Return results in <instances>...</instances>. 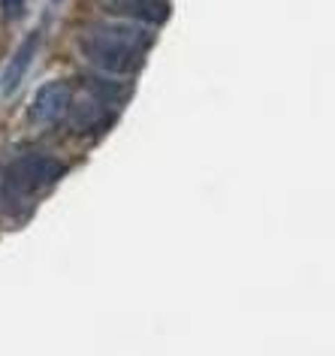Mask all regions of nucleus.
Instances as JSON below:
<instances>
[{
	"label": "nucleus",
	"instance_id": "1",
	"mask_svg": "<svg viewBox=\"0 0 335 356\" xmlns=\"http://www.w3.org/2000/svg\"><path fill=\"white\" fill-rule=\"evenodd\" d=\"M67 172V166L58 157L49 154H22L19 160H13L6 166L3 175V191L13 197H31L49 184H55L60 175Z\"/></svg>",
	"mask_w": 335,
	"mask_h": 356
},
{
	"label": "nucleus",
	"instance_id": "2",
	"mask_svg": "<svg viewBox=\"0 0 335 356\" xmlns=\"http://www.w3.org/2000/svg\"><path fill=\"white\" fill-rule=\"evenodd\" d=\"M79 51L88 64H94L100 73L109 76H130L142 67V51L124 46L118 40H109L97 31H88L79 37Z\"/></svg>",
	"mask_w": 335,
	"mask_h": 356
},
{
	"label": "nucleus",
	"instance_id": "3",
	"mask_svg": "<svg viewBox=\"0 0 335 356\" xmlns=\"http://www.w3.org/2000/svg\"><path fill=\"white\" fill-rule=\"evenodd\" d=\"M70 103H73V88L67 82H46L33 94V103L28 109V118L33 124H55L58 118H64Z\"/></svg>",
	"mask_w": 335,
	"mask_h": 356
},
{
	"label": "nucleus",
	"instance_id": "4",
	"mask_svg": "<svg viewBox=\"0 0 335 356\" xmlns=\"http://www.w3.org/2000/svg\"><path fill=\"white\" fill-rule=\"evenodd\" d=\"M115 121V115L106 109V103L85 97L79 103H70L67 109V127L73 136H94V133L109 130V124Z\"/></svg>",
	"mask_w": 335,
	"mask_h": 356
},
{
	"label": "nucleus",
	"instance_id": "5",
	"mask_svg": "<svg viewBox=\"0 0 335 356\" xmlns=\"http://www.w3.org/2000/svg\"><path fill=\"white\" fill-rule=\"evenodd\" d=\"M100 6L106 13L127 19V22L163 24L170 19V3L166 0H100Z\"/></svg>",
	"mask_w": 335,
	"mask_h": 356
},
{
	"label": "nucleus",
	"instance_id": "6",
	"mask_svg": "<svg viewBox=\"0 0 335 356\" xmlns=\"http://www.w3.org/2000/svg\"><path fill=\"white\" fill-rule=\"evenodd\" d=\"M37 49H40V33L33 31L31 37H24V42L15 49V55L10 58V64H6L3 76H0V94L19 91V85L24 82V76H28V70L33 64V55H37Z\"/></svg>",
	"mask_w": 335,
	"mask_h": 356
},
{
	"label": "nucleus",
	"instance_id": "7",
	"mask_svg": "<svg viewBox=\"0 0 335 356\" xmlns=\"http://www.w3.org/2000/svg\"><path fill=\"white\" fill-rule=\"evenodd\" d=\"M91 31L103 33V37H109V40L124 42V46L136 49V51H145L148 46H152V33H148L145 28H139V24H133V22H127V19L112 22V24H94Z\"/></svg>",
	"mask_w": 335,
	"mask_h": 356
},
{
	"label": "nucleus",
	"instance_id": "8",
	"mask_svg": "<svg viewBox=\"0 0 335 356\" xmlns=\"http://www.w3.org/2000/svg\"><path fill=\"white\" fill-rule=\"evenodd\" d=\"M85 88L91 91L94 100H100L106 106H121L127 97V88L118 85L115 79H106V73L103 76H85Z\"/></svg>",
	"mask_w": 335,
	"mask_h": 356
},
{
	"label": "nucleus",
	"instance_id": "9",
	"mask_svg": "<svg viewBox=\"0 0 335 356\" xmlns=\"http://www.w3.org/2000/svg\"><path fill=\"white\" fill-rule=\"evenodd\" d=\"M28 13V0H0V15L6 22H19Z\"/></svg>",
	"mask_w": 335,
	"mask_h": 356
},
{
	"label": "nucleus",
	"instance_id": "10",
	"mask_svg": "<svg viewBox=\"0 0 335 356\" xmlns=\"http://www.w3.org/2000/svg\"><path fill=\"white\" fill-rule=\"evenodd\" d=\"M55 3H58V0H55Z\"/></svg>",
	"mask_w": 335,
	"mask_h": 356
}]
</instances>
